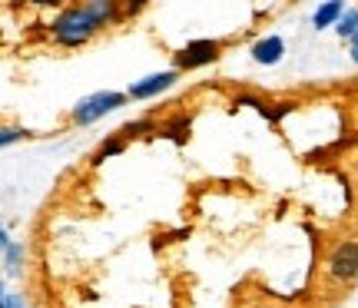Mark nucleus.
<instances>
[{"mask_svg": "<svg viewBox=\"0 0 358 308\" xmlns=\"http://www.w3.org/2000/svg\"><path fill=\"white\" fill-rule=\"evenodd\" d=\"M3 262H7V275H20V269H24V249L17 242H10L3 249Z\"/></svg>", "mask_w": 358, "mask_h": 308, "instance_id": "obj_13", "label": "nucleus"}, {"mask_svg": "<svg viewBox=\"0 0 358 308\" xmlns=\"http://www.w3.org/2000/svg\"><path fill=\"white\" fill-rule=\"evenodd\" d=\"M83 7H87L90 20L96 24V30L116 24V20L123 17V7H120V3H113V0H90V3H83Z\"/></svg>", "mask_w": 358, "mask_h": 308, "instance_id": "obj_7", "label": "nucleus"}, {"mask_svg": "<svg viewBox=\"0 0 358 308\" xmlns=\"http://www.w3.org/2000/svg\"><path fill=\"white\" fill-rule=\"evenodd\" d=\"M159 129V123H153V119H136V123H127V126L120 129V136L123 140H136V136H146V133H156Z\"/></svg>", "mask_w": 358, "mask_h": 308, "instance_id": "obj_11", "label": "nucleus"}, {"mask_svg": "<svg viewBox=\"0 0 358 308\" xmlns=\"http://www.w3.org/2000/svg\"><path fill=\"white\" fill-rule=\"evenodd\" d=\"M329 279L338 285H352L358 282V239H342L329 252Z\"/></svg>", "mask_w": 358, "mask_h": 308, "instance_id": "obj_3", "label": "nucleus"}, {"mask_svg": "<svg viewBox=\"0 0 358 308\" xmlns=\"http://www.w3.org/2000/svg\"><path fill=\"white\" fill-rule=\"evenodd\" d=\"M219 57H222V43H219V40H192L182 50L173 53V70H176V73H182V70H199V66L216 64Z\"/></svg>", "mask_w": 358, "mask_h": 308, "instance_id": "obj_4", "label": "nucleus"}, {"mask_svg": "<svg viewBox=\"0 0 358 308\" xmlns=\"http://www.w3.org/2000/svg\"><path fill=\"white\" fill-rule=\"evenodd\" d=\"M335 30H338V37H342V40L355 37V34H358V7H352V10L345 7V13H342V20L335 24Z\"/></svg>", "mask_w": 358, "mask_h": 308, "instance_id": "obj_12", "label": "nucleus"}, {"mask_svg": "<svg viewBox=\"0 0 358 308\" xmlns=\"http://www.w3.org/2000/svg\"><path fill=\"white\" fill-rule=\"evenodd\" d=\"M129 142L120 136V133H113V136H106V140L100 142V149L93 153V163H103V159H113V156H120L123 149H127Z\"/></svg>", "mask_w": 358, "mask_h": 308, "instance_id": "obj_9", "label": "nucleus"}, {"mask_svg": "<svg viewBox=\"0 0 358 308\" xmlns=\"http://www.w3.org/2000/svg\"><path fill=\"white\" fill-rule=\"evenodd\" d=\"M3 308H27V298L20 295V292H7V298H3Z\"/></svg>", "mask_w": 358, "mask_h": 308, "instance_id": "obj_15", "label": "nucleus"}, {"mask_svg": "<svg viewBox=\"0 0 358 308\" xmlns=\"http://www.w3.org/2000/svg\"><path fill=\"white\" fill-rule=\"evenodd\" d=\"M348 50H352V60H355V64H358V34H355V37H352V40H348Z\"/></svg>", "mask_w": 358, "mask_h": 308, "instance_id": "obj_16", "label": "nucleus"}, {"mask_svg": "<svg viewBox=\"0 0 358 308\" xmlns=\"http://www.w3.org/2000/svg\"><path fill=\"white\" fill-rule=\"evenodd\" d=\"M3 298H7V285L0 282V308H3Z\"/></svg>", "mask_w": 358, "mask_h": 308, "instance_id": "obj_18", "label": "nucleus"}, {"mask_svg": "<svg viewBox=\"0 0 358 308\" xmlns=\"http://www.w3.org/2000/svg\"><path fill=\"white\" fill-rule=\"evenodd\" d=\"M34 133L24 126H0V149H7V146H13V142H24L30 140Z\"/></svg>", "mask_w": 358, "mask_h": 308, "instance_id": "obj_14", "label": "nucleus"}, {"mask_svg": "<svg viewBox=\"0 0 358 308\" xmlns=\"http://www.w3.org/2000/svg\"><path fill=\"white\" fill-rule=\"evenodd\" d=\"M127 90H96L77 100V106L70 110V123L73 126H93V123H100L103 116L116 113L120 106H127Z\"/></svg>", "mask_w": 358, "mask_h": 308, "instance_id": "obj_2", "label": "nucleus"}, {"mask_svg": "<svg viewBox=\"0 0 358 308\" xmlns=\"http://www.w3.org/2000/svg\"><path fill=\"white\" fill-rule=\"evenodd\" d=\"M7 245H10V235H7V229H3V226H0V252H3V249H7Z\"/></svg>", "mask_w": 358, "mask_h": 308, "instance_id": "obj_17", "label": "nucleus"}, {"mask_svg": "<svg viewBox=\"0 0 358 308\" xmlns=\"http://www.w3.org/2000/svg\"><path fill=\"white\" fill-rule=\"evenodd\" d=\"M179 73L169 66V70H159V73H150V77L143 80H133L127 87V100H153V96H159V93H166L176 87Z\"/></svg>", "mask_w": 358, "mask_h": 308, "instance_id": "obj_5", "label": "nucleus"}, {"mask_svg": "<svg viewBox=\"0 0 358 308\" xmlns=\"http://www.w3.org/2000/svg\"><path fill=\"white\" fill-rule=\"evenodd\" d=\"M189 116H176V119H169V123H163V126L156 129V133H163L166 140H186V133H189Z\"/></svg>", "mask_w": 358, "mask_h": 308, "instance_id": "obj_10", "label": "nucleus"}, {"mask_svg": "<svg viewBox=\"0 0 358 308\" xmlns=\"http://www.w3.org/2000/svg\"><path fill=\"white\" fill-rule=\"evenodd\" d=\"M100 30H96V24L90 20V13L83 3H77V7H66V10H60L57 17H53L50 24V37L60 43V47H83V43H90V40L96 37Z\"/></svg>", "mask_w": 358, "mask_h": 308, "instance_id": "obj_1", "label": "nucleus"}, {"mask_svg": "<svg viewBox=\"0 0 358 308\" xmlns=\"http://www.w3.org/2000/svg\"><path fill=\"white\" fill-rule=\"evenodd\" d=\"M282 57H285V40L275 37V34L252 43V60L259 66H275V64H282Z\"/></svg>", "mask_w": 358, "mask_h": 308, "instance_id": "obj_6", "label": "nucleus"}, {"mask_svg": "<svg viewBox=\"0 0 358 308\" xmlns=\"http://www.w3.org/2000/svg\"><path fill=\"white\" fill-rule=\"evenodd\" d=\"M342 13H345V3H338V0H329V3H322L319 10L312 13V27L315 30H329L342 20Z\"/></svg>", "mask_w": 358, "mask_h": 308, "instance_id": "obj_8", "label": "nucleus"}]
</instances>
